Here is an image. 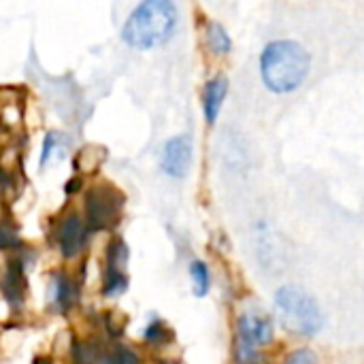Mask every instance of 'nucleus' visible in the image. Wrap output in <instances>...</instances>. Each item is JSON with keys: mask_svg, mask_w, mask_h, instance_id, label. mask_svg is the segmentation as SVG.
<instances>
[{"mask_svg": "<svg viewBox=\"0 0 364 364\" xmlns=\"http://www.w3.org/2000/svg\"><path fill=\"white\" fill-rule=\"evenodd\" d=\"M55 147H58V134L51 132V134L45 136V145H43V154H41V166H45L49 162V158H51Z\"/></svg>", "mask_w": 364, "mask_h": 364, "instance_id": "obj_16", "label": "nucleus"}, {"mask_svg": "<svg viewBox=\"0 0 364 364\" xmlns=\"http://www.w3.org/2000/svg\"><path fill=\"white\" fill-rule=\"evenodd\" d=\"M309 53L294 41H273L260 55V75L264 85L275 94L296 90L309 75Z\"/></svg>", "mask_w": 364, "mask_h": 364, "instance_id": "obj_2", "label": "nucleus"}, {"mask_svg": "<svg viewBox=\"0 0 364 364\" xmlns=\"http://www.w3.org/2000/svg\"><path fill=\"white\" fill-rule=\"evenodd\" d=\"M273 339V326L267 318L247 314L239 320V360H250L254 356L252 346H267Z\"/></svg>", "mask_w": 364, "mask_h": 364, "instance_id": "obj_5", "label": "nucleus"}, {"mask_svg": "<svg viewBox=\"0 0 364 364\" xmlns=\"http://www.w3.org/2000/svg\"><path fill=\"white\" fill-rule=\"evenodd\" d=\"M32 364H51L49 358H43V356H38V358H34V363Z\"/></svg>", "mask_w": 364, "mask_h": 364, "instance_id": "obj_18", "label": "nucleus"}, {"mask_svg": "<svg viewBox=\"0 0 364 364\" xmlns=\"http://www.w3.org/2000/svg\"><path fill=\"white\" fill-rule=\"evenodd\" d=\"M275 307L279 311L282 324L290 333L311 337L324 324L318 303L314 301V296H309L301 288H292V286L282 288L275 296Z\"/></svg>", "mask_w": 364, "mask_h": 364, "instance_id": "obj_3", "label": "nucleus"}, {"mask_svg": "<svg viewBox=\"0 0 364 364\" xmlns=\"http://www.w3.org/2000/svg\"><path fill=\"white\" fill-rule=\"evenodd\" d=\"M122 198L109 188H94L85 196V224L90 230H107L119 220Z\"/></svg>", "mask_w": 364, "mask_h": 364, "instance_id": "obj_4", "label": "nucleus"}, {"mask_svg": "<svg viewBox=\"0 0 364 364\" xmlns=\"http://www.w3.org/2000/svg\"><path fill=\"white\" fill-rule=\"evenodd\" d=\"M102 364H139V356L126 346H115L102 356Z\"/></svg>", "mask_w": 364, "mask_h": 364, "instance_id": "obj_13", "label": "nucleus"}, {"mask_svg": "<svg viewBox=\"0 0 364 364\" xmlns=\"http://www.w3.org/2000/svg\"><path fill=\"white\" fill-rule=\"evenodd\" d=\"M228 94V79L226 77H213L207 87H205V96H203V105H205V117L209 124H213L220 115L222 102Z\"/></svg>", "mask_w": 364, "mask_h": 364, "instance_id": "obj_8", "label": "nucleus"}, {"mask_svg": "<svg viewBox=\"0 0 364 364\" xmlns=\"http://www.w3.org/2000/svg\"><path fill=\"white\" fill-rule=\"evenodd\" d=\"M286 364H318V358L309 350H299V352L290 354V358L286 360Z\"/></svg>", "mask_w": 364, "mask_h": 364, "instance_id": "obj_17", "label": "nucleus"}, {"mask_svg": "<svg viewBox=\"0 0 364 364\" xmlns=\"http://www.w3.org/2000/svg\"><path fill=\"white\" fill-rule=\"evenodd\" d=\"M190 275H192V286H194V294L196 296H205L211 288V277H209V269L205 267V262L194 260L190 267Z\"/></svg>", "mask_w": 364, "mask_h": 364, "instance_id": "obj_12", "label": "nucleus"}, {"mask_svg": "<svg viewBox=\"0 0 364 364\" xmlns=\"http://www.w3.org/2000/svg\"><path fill=\"white\" fill-rule=\"evenodd\" d=\"M128 286V279L124 275L122 269H115V267H107V273H105V282H102V292L107 296H117L126 290Z\"/></svg>", "mask_w": 364, "mask_h": 364, "instance_id": "obj_11", "label": "nucleus"}, {"mask_svg": "<svg viewBox=\"0 0 364 364\" xmlns=\"http://www.w3.org/2000/svg\"><path fill=\"white\" fill-rule=\"evenodd\" d=\"M145 339L151 343H162L168 339V328L162 322H151L145 331Z\"/></svg>", "mask_w": 364, "mask_h": 364, "instance_id": "obj_15", "label": "nucleus"}, {"mask_svg": "<svg viewBox=\"0 0 364 364\" xmlns=\"http://www.w3.org/2000/svg\"><path fill=\"white\" fill-rule=\"evenodd\" d=\"M177 26L173 0H143L126 19L122 38L128 47L145 51L166 43Z\"/></svg>", "mask_w": 364, "mask_h": 364, "instance_id": "obj_1", "label": "nucleus"}, {"mask_svg": "<svg viewBox=\"0 0 364 364\" xmlns=\"http://www.w3.org/2000/svg\"><path fill=\"white\" fill-rule=\"evenodd\" d=\"M192 164V141L190 136H173L162 151V171L175 179L186 177Z\"/></svg>", "mask_w": 364, "mask_h": 364, "instance_id": "obj_7", "label": "nucleus"}, {"mask_svg": "<svg viewBox=\"0 0 364 364\" xmlns=\"http://www.w3.org/2000/svg\"><path fill=\"white\" fill-rule=\"evenodd\" d=\"M79 299V288L73 284L70 277H55L53 279V301L62 311H68Z\"/></svg>", "mask_w": 364, "mask_h": 364, "instance_id": "obj_9", "label": "nucleus"}, {"mask_svg": "<svg viewBox=\"0 0 364 364\" xmlns=\"http://www.w3.org/2000/svg\"><path fill=\"white\" fill-rule=\"evenodd\" d=\"M207 45L218 55H224V53L230 51L232 41H230V36H228V32L224 30L222 23H218V21H209L207 23Z\"/></svg>", "mask_w": 364, "mask_h": 364, "instance_id": "obj_10", "label": "nucleus"}, {"mask_svg": "<svg viewBox=\"0 0 364 364\" xmlns=\"http://www.w3.org/2000/svg\"><path fill=\"white\" fill-rule=\"evenodd\" d=\"M87 232H90V228H87L85 220H81L77 213L64 215L58 224V230H55V239H58L62 256L64 258L79 256L87 243Z\"/></svg>", "mask_w": 364, "mask_h": 364, "instance_id": "obj_6", "label": "nucleus"}, {"mask_svg": "<svg viewBox=\"0 0 364 364\" xmlns=\"http://www.w3.org/2000/svg\"><path fill=\"white\" fill-rule=\"evenodd\" d=\"M19 245L21 241H19L15 226H11L9 222H0V250H13Z\"/></svg>", "mask_w": 364, "mask_h": 364, "instance_id": "obj_14", "label": "nucleus"}]
</instances>
